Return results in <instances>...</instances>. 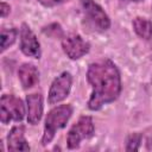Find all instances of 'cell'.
Wrapping results in <instances>:
<instances>
[{
    "mask_svg": "<svg viewBox=\"0 0 152 152\" xmlns=\"http://www.w3.org/2000/svg\"><path fill=\"white\" fill-rule=\"evenodd\" d=\"M10 11H11V7L6 2H1V7H0V12H1V17L5 18L10 14Z\"/></svg>",
    "mask_w": 152,
    "mask_h": 152,
    "instance_id": "17",
    "label": "cell"
},
{
    "mask_svg": "<svg viewBox=\"0 0 152 152\" xmlns=\"http://www.w3.org/2000/svg\"><path fill=\"white\" fill-rule=\"evenodd\" d=\"M27 104V122L37 125L43 116V96L39 93L30 94L26 96Z\"/></svg>",
    "mask_w": 152,
    "mask_h": 152,
    "instance_id": "10",
    "label": "cell"
},
{
    "mask_svg": "<svg viewBox=\"0 0 152 152\" xmlns=\"http://www.w3.org/2000/svg\"><path fill=\"white\" fill-rule=\"evenodd\" d=\"M17 34H18V31L14 27L1 30V36H0V38H1V52H4L7 48H10L15 42Z\"/></svg>",
    "mask_w": 152,
    "mask_h": 152,
    "instance_id": "13",
    "label": "cell"
},
{
    "mask_svg": "<svg viewBox=\"0 0 152 152\" xmlns=\"http://www.w3.org/2000/svg\"><path fill=\"white\" fill-rule=\"evenodd\" d=\"M65 1H68V0H38V2H40L45 7H53V6H57Z\"/></svg>",
    "mask_w": 152,
    "mask_h": 152,
    "instance_id": "16",
    "label": "cell"
},
{
    "mask_svg": "<svg viewBox=\"0 0 152 152\" xmlns=\"http://www.w3.org/2000/svg\"><path fill=\"white\" fill-rule=\"evenodd\" d=\"M141 142V134L133 133L127 138L126 141V151H138Z\"/></svg>",
    "mask_w": 152,
    "mask_h": 152,
    "instance_id": "14",
    "label": "cell"
},
{
    "mask_svg": "<svg viewBox=\"0 0 152 152\" xmlns=\"http://www.w3.org/2000/svg\"><path fill=\"white\" fill-rule=\"evenodd\" d=\"M43 32L45 34H49V36H52V37H58V36H62V33H63V31H62V28L58 24H51L48 27H44Z\"/></svg>",
    "mask_w": 152,
    "mask_h": 152,
    "instance_id": "15",
    "label": "cell"
},
{
    "mask_svg": "<svg viewBox=\"0 0 152 152\" xmlns=\"http://www.w3.org/2000/svg\"><path fill=\"white\" fill-rule=\"evenodd\" d=\"M87 80L93 87L88 100L90 110H99L104 104L114 102L121 93L120 71L110 59H101L89 64Z\"/></svg>",
    "mask_w": 152,
    "mask_h": 152,
    "instance_id": "1",
    "label": "cell"
},
{
    "mask_svg": "<svg viewBox=\"0 0 152 152\" xmlns=\"http://www.w3.org/2000/svg\"><path fill=\"white\" fill-rule=\"evenodd\" d=\"M18 77L20 80L21 86L25 89H30L39 82V71L33 64L24 63L18 70Z\"/></svg>",
    "mask_w": 152,
    "mask_h": 152,
    "instance_id": "11",
    "label": "cell"
},
{
    "mask_svg": "<svg viewBox=\"0 0 152 152\" xmlns=\"http://www.w3.org/2000/svg\"><path fill=\"white\" fill-rule=\"evenodd\" d=\"M20 50L25 56H28L36 59L40 58V55H42L40 44L36 34L26 23H23L20 27Z\"/></svg>",
    "mask_w": 152,
    "mask_h": 152,
    "instance_id": "7",
    "label": "cell"
},
{
    "mask_svg": "<svg viewBox=\"0 0 152 152\" xmlns=\"http://www.w3.org/2000/svg\"><path fill=\"white\" fill-rule=\"evenodd\" d=\"M62 49L70 59H78L89 52L90 45L80 34L72 33L62 39Z\"/></svg>",
    "mask_w": 152,
    "mask_h": 152,
    "instance_id": "6",
    "label": "cell"
},
{
    "mask_svg": "<svg viewBox=\"0 0 152 152\" xmlns=\"http://www.w3.org/2000/svg\"><path fill=\"white\" fill-rule=\"evenodd\" d=\"M95 127L93 119L90 116H81L76 124L71 126L66 135V145L69 150H75L80 146V142L83 139L91 138L94 135Z\"/></svg>",
    "mask_w": 152,
    "mask_h": 152,
    "instance_id": "4",
    "label": "cell"
},
{
    "mask_svg": "<svg viewBox=\"0 0 152 152\" xmlns=\"http://www.w3.org/2000/svg\"><path fill=\"white\" fill-rule=\"evenodd\" d=\"M126 1H135V2H138V1H142V0H126Z\"/></svg>",
    "mask_w": 152,
    "mask_h": 152,
    "instance_id": "18",
    "label": "cell"
},
{
    "mask_svg": "<svg viewBox=\"0 0 152 152\" xmlns=\"http://www.w3.org/2000/svg\"><path fill=\"white\" fill-rule=\"evenodd\" d=\"M87 17L96 25L100 30L106 31L110 27V19L102 7L94 0H80Z\"/></svg>",
    "mask_w": 152,
    "mask_h": 152,
    "instance_id": "8",
    "label": "cell"
},
{
    "mask_svg": "<svg viewBox=\"0 0 152 152\" xmlns=\"http://www.w3.org/2000/svg\"><path fill=\"white\" fill-rule=\"evenodd\" d=\"M71 84H72L71 74L68 71L62 72L51 83L49 95H48V102L50 104H55V103L63 101L69 95L71 90Z\"/></svg>",
    "mask_w": 152,
    "mask_h": 152,
    "instance_id": "5",
    "label": "cell"
},
{
    "mask_svg": "<svg viewBox=\"0 0 152 152\" xmlns=\"http://www.w3.org/2000/svg\"><path fill=\"white\" fill-rule=\"evenodd\" d=\"M7 150L30 151V145L25 139V127L23 125H17L10 131L7 135Z\"/></svg>",
    "mask_w": 152,
    "mask_h": 152,
    "instance_id": "9",
    "label": "cell"
},
{
    "mask_svg": "<svg viewBox=\"0 0 152 152\" xmlns=\"http://www.w3.org/2000/svg\"><path fill=\"white\" fill-rule=\"evenodd\" d=\"M24 116H25V107L23 101L12 94H4L0 100L1 122L6 125L11 120L21 121Z\"/></svg>",
    "mask_w": 152,
    "mask_h": 152,
    "instance_id": "3",
    "label": "cell"
},
{
    "mask_svg": "<svg viewBox=\"0 0 152 152\" xmlns=\"http://www.w3.org/2000/svg\"><path fill=\"white\" fill-rule=\"evenodd\" d=\"M72 112H74V108L71 104H61L52 108L48 113L45 118L44 133L40 140L43 146H46L48 144H50L56 132L66 126V122L69 121Z\"/></svg>",
    "mask_w": 152,
    "mask_h": 152,
    "instance_id": "2",
    "label": "cell"
},
{
    "mask_svg": "<svg viewBox=\"0 0 152 152\" xmlns=\"http://www.w3.org/2000/svg\"><path fill=\"white\" fill-rule=\"evenodd\" d=\"M133 28L134 32L142 39H150L152 38V21L142 18V17H137L133 23Z\"/></svg>",
    "mask_w": 152,
    "mask_h": 152,
    "instance_id": "12",
    "label": "cell"
}]
</instances>
